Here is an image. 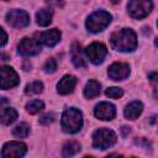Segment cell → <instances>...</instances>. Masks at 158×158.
Instances as JSON below:
<instances>
[{
	"mask_svg": "<svg viewBox=\"0 0 158 158\" xmlns=\"http://www.w3.org/2000/svg\"><path fill=\"white\" fill-rule=\"evenodd\" d=\"M110 44L115 51L132 52L137 47V36L131 28H122L111 35Z\"/></svg>",
	"mask_w": 158,
	"mask_h": 158,
	"instance_id": "cell-1",
	"label": "cell"
},
{
	"mask_svg": "<svg viewBox=\"0 0 158 158\" xmlns=\"http://www.w3.org/2000/svg\"><path fill=\"white\" fill-rule=\"evenodd\" d=\"M60 125L64 132L77 133L83 127V114L75 107H69L63 112Z\"/></svg>",
	"mask_w": 158,
	"mask_h": 158,
	"instance_id": "cell-2",
	"label": "cell"
},
{
	"mask_svg": "<svg viewBox=\"0 0 158 158\" xmlns=\"http://www.w3.org/2000/svg\"><path fill=\"white\" fill-rule=\"evenodd\" d=\"M112 20V16L107 12V11H104V10H99V11H95L93 12L88 20H86V28L90 31V32H100L102 30H105L110 22Z\"/></svg>",
	"mask_w": 158,
	"mask_h": 158,
	"instance_id": "cell-3",
	"label": "cell"
},
{
	"mask_svg": "<svg viewBox=\"0 0 158 158\" xmlns=\"http://www.w3.org/2000/svg\"><path fill=\"white\" fill-rule=\"evenodd\" d=\"M117 137L112 130L99 128L93 133V147L96 149H107L115 144Z\"/></svg>",
	"mask_w": 158,
	"mask_h": 158,
	"instance_id": "cell-4",
	"label": "cell"
},
{
	"mask_svg": "<svg viewBox=\"0 0 158 158\" xmlns=\"http://www.w3.org/2000/svg\"><path fill=\"white\" fill-rule=\"evenodd\" d=\"M153 9L152 0H130L127 4V12L131 17L139 20L146 17Z\"/></svg>",
	"mask_w": 158,
	"mask_h": 158,
	"instance_id": "cell-5",
	"label": "cell"
},
{
	"mask_svg": "<svg viewBox=\"0 0 158 158\" xmlns=\"http://www.w3.org/2000/svg\"><path fill=\"white\" fill-rule=\"evenodd\" d=\"M20 83V78L14 68L9 65L0 67V89L7 90L11 88L17 86Z\"/></svg>",
	"mask_w": 158,
	"mask_h": 158,
	"instance_id": "cell-6",
	"label": "cell"
},
{
	"mask_svg": "<svg viewBox=\"0 0 158 158\" xmlns=\"http://www.w3.org/2000/svg\"><path fill=\"white\" fill-rule=\"evenodd\" d=\"M85 54L93 64H101L107 54V48L100 42H94L85 48Z\"/></svg>",
	"mask_w": 158,
	"mask_h": 158,
	"instance_id": "cell-7",
	"label": "cell"
},
{
	"mask_svg": "<svg viewBox=\"0 0 158 158\" xmlns=\"http://www.w3.org/2000/svg\"><path fill=\"white\" fill-rule=\"evenodd\" d=\"M6 22L12 27L22 28L30 23V16L25 10L14 9L6 14Z\"/></svg>",
	"mask_w": 158,
	"mask_h": 158,
	"instance_id": "cell-8",
	"label": "cell"
},
{
	"mask_svg": "<svg viewBox=\"0 0 158 158\" xmlns=\"http://www.w3.org/2000/svg\"><path fill=\"white\" fill-rule=\"evenodd\" d=\"M26 152H27V146L25 143L11 141V142H6L2 146L1 156L4 158H17V157L25 156Z\"/></svg>",
	"mask_w": 158,
	"mask_h": 158,
	"instance_id": "cell-9",
	"label": "cell"
},
{
	"mask_svg": "<svg viewBox=\"0 0 158 158\" xmlns=\"http://www.w3.org/2000/svg\"><path fill=\"white\" fill-rule=\"evenodd\" d=\"M17 52L23 57H31L36 56L41 52V43L36 38H28L25 37L21 40V42L17 46Z\"/></svg>",
	"mask_w": 158,
	"mask_h": 158,
	"instance_id": "cell-10",
	"label": "cell"
},
{
	"mask_svg": "<svg viewBox=\"0 0 158 158\" xmlns=\"http://www.w3.org/2000/svg\"><path fill=\"white\" fill-rule=\"evenodd\" d=\"M94 115L102 121H111L115 115H116V109L112 104L102 101L100 104H98L94 109Z\"/></svg>",
	"mask_w": 158,
	"mask_h": 158,
	"instance_id": "cell-11",
	"label": "cell"
},
{
	"mask_svg": "<svg viewBox=\"0 0 158 158\" xmlns=\"http://www.w3.org/2000/svg\"><path fill=\"white\" fill-rule=\"evenodd\" d=\"M107 75L112 80H125L130 75V67L126 63H114L107 69Z\"/></svg>",
	"mask_w": 158,
	"mask_h": 158,
	"instance_id": "cell-12",
	"label": "cell"
},
{
	"mask_svg": "<svg viewBox=\"0 0 158 158\" xmlns=\"http://www.w3.org/2000/svg\"><path fill=\"white\" fill-rule=\"evenodd\" d=\"M37 41L47 47H53L60 41V32L57 28H52L48 31H44L38 35Z\"/></svg>",
	"mask_w": 158,
	"mask_h": 158,
	"instance_id": "cell-13",
	"label": "cell"
},
{
	"mask_svg": "<svg viewBox=\"0 0 158 158\" xmlns=\"http://www.w3.org/2000/svg\"><path fill=\"white\" fill-rule=\"evenodd\" d=\"M77 85V78L73 75H64L57 84V91L60 95H67L73 93Z\"/></svg>",
	"mask_w": 158,
	"mask_h": 158,
	"instance_id": "cell-14",
	"label": "cell"
},
{
	"mask_svg": "<svg viewBox=\"0 0 158 158\" xmlns=\"http://www.w3.org/2000/svg\"><path fill=\"white\" fill-rule=\"evenodd\" d=\"M142 110H143V105L141 101H132L130 102L126 107H125V117L128 118V120H136L141 114H142Z\"/></svg>",
	"mask_w": 158,
	"mask_h": 158,
	"instance_id": "cell-15",
	"label": "cell"
},
{
	"mask_svg": "<svg viewBox=\"0 0 158 158\" xmlns=\"http://www.w3.org/2000/svg\"><path fill=\"white\" fill-rule=\"evenodd\" d=\"M72 60L77 68H85L86 67V62L81 54L80 46L78 43H73V46H72Z\"/></svg>",
	"mask_w": 158,
	"mask_h": 158,
	"instance_id": "cell-16",
	"label": "cell"
},
{
	"mask_svg": "<svg viewBox=\"0 0 158 158\" xmlns=\"http://www.w3.org/2000/svg\"><path fill=\"white\" fill-rule=\"evenodd\" d=\"M17 118V111L12 107H4L0 111V122L2 125H11Z\"/></svg>",
	"mask_w": 158,
	"mask_h": 158,
	"instance_id": "cell-17",
	"label": "cell"
},
{
	"mask_svg": "<svg viewBox=\"0 0 158 158\" xmlns=\"http://www.w3.org/2000/svg\"><path fill=\"white\" fill-rule=\"evenodd\" d=\"M52 16H53V11L51 9H41L36 14V21L40 26L46 27L52 22Z\"/></svg>",
	"mask_w": 158,
	"mask_h": 158,
	"instance_id": "cell-18",
	"label": "cell"
},
{
	"mask_svg": "<svg viewBox=\"0 0 158 158\" xmlns=\"http://www.w3.org/2000/svg\"><path fill=\"white\" fill-rule=\"evenodd\" d=\"M101 91V85L96 80H89L84 88V96L86 99H93L98 96Z\"/></svg>",
	"mask_w": 158,
	"mask_h": 158,
	"instance_id": "cell-19",
	"label": "cell"
},
{
	"mask_svg": "<svg viewBox=\"0 0 158 158\" xmlns=\"http://www.w3.org/2000/svg\"><path fill=\"white\" fill-rule=\"evenodd\" d=\"M80 151V143L77 141H68L63 146V156L64 157H72L77 154Z\"/></svg>",
	"mask_w": 158,
	"mask_h": 158,
	"instance_id": "cell-20",
	"label": "cell"
},
{
	"mask_svg": "<svg viewBox=\"0 0 158 158\" xmlns=\"http://www.w3.org/2000/svg\"><path fill=\"white\" fill-rule=\"evenodd\" d=\"M30 125L26 123V122H21L20 125H17L14 131H12V135L17 138H26L28 135H30Z\"/></svg>",
	"mask_w": 158,
	"mask_h": 158,
	"instance_id": "cell-21",
	"label": "cell"
},
{
	"mask_svg": "<svg viewBox=\"0 0 158 158\" xmlns=\"http://www.w3.org/2000/svg\"><path fill=\"white\" fill-rule=\"evenodd\" d=\"M43 109H44V104H43V101H41V100H38V99L31 100L30 102L26 104V110H27V112H28V114H32V115H35V114L42 111Z\"/></svg>",
	"mask_w": 158,
	"mask_h": 158,
	"instance_id": "cell-22",
	"label": "cell"
},
{
	"mask_svg": "<svg viewBox=\"0 0 158 158\" xmlns=\"http://www.w3.org/2000/svg\"><path fill=\"white\" fill-rule=\"evenodd\" d=\"M42 90H43V84L38 80L27 84L25 88L26 94H40V93H42Z\"/></svg>",
	"mask_w": 158,
	"mask_h": 158,
	"instance_id": "cell-23",
	"label": "cell"
},
{
	"mask_svg": "<svg viewBox=\"0 0 158 158\" xmlns=\"http://www.w3.org/2000/svg\"><path fill=\"white\" fill-rule=\"evenodd\" d=\"M105 94H106V96H109L111 99H118L123 95V90L121 88H117V86H111V88L106 89Z\"/></svg>",
	"mask_w": 158,
	"mask_h": 158,
	"instance_id": "cell-24",
	"label": "cell"
},
{
	"mask_svg": "<svg viewBox=\"0 0 158 158\" xmlns=\"http://www.w3.org/2000/svg\"><path fill=\"white\" fill-rule=\"evenodd\" d=\"M43 69L46 73H54L57 69V60L54 58H49L47 59V62L43 65Z\"/></svg>",
	"mask_w": 158,
	"mask_h": 158,
	"instance_id": "cell-25",
	"label": "cell"
},
{
	"mask_svg": "<svg viewBox=\"0 0 158 158\" xmlns=\"http://www.w3.org/2000/svg\"><path fill=\"white\" fill-rule=\"evenodd\" d=\"M54 118H56V115L52 112H48V114H44L40 117V123L41 125H49L54 121Z\"/></svg>",
	"mask_w": 158,
	"mask_h": 158,
	"instance_id": "cell-26",
	"label": "cell"
},
{
	"mask_svg": "<svg viewBox=\"0 0 158 158\" xmlns=\"http://www.w3.org/2000/svg\"><path fill=\"white\" fill-rule=\"evenodd\" d=\"M6 42H7V35H6V32L4 31V28L0 27V47L5 46Z\"/></svg>",
	"mask_w": 158,
	"mask_h": 158,
	"instance_id": "cell-27",
	"label": "cell"
},
{
	"mask_svg": "<svg viewBox=\"0 0 158 158\" xmlns=\"http://www.w3.org/2000/svg\"><path fill=\"white\" fill-rule=\"evenodd\" d=\"M47 2L49 5H54V6H59L63 4V0H47Z\"/></svg>",
	"mask_w": 158,
	"mask_h": 158,
	"instance_id": "cell-28",
	"label": "cell"
},
{
	"mask_svg": "<svg viewBox=\"0 0 158 158\" xmlns=\"http://www.w3.org/2000/svg\"><path fill=\"white\" fill-rule=\"evenodd\" d=\"M121 132H122V136L126 137V136H128V133L131 132V130H130V127H127V126H122Z\"/></svg>",
	"mask_w": 158,
	"mask_h": 158,
	"instance_id": "cell-29",
	"label": "cell"
},
{
	"mask_svg": "<svg viewBox=\"0 0 158 158\" xmlns=\"http://www.w3.org/2000/svg\"><path fill=\"white\" fill-rule=\"evenodd\" d=\"M10 59V57L7 56V54H5V53H1L0 54V62H6V60H9Z\"/></svg>",
	"mask_w": 158,
	"mask_h": 158,
	"instance_id": "cell-30",
	"label": "cell"
},
{
	"mask_svg": "<svg viewBox=\"0 0 158 158\" xmlns=\"http://www.w3.org/2000/svg\"><path fill=\"white\" fill-rule=\"evenodd\" d=\"M111 1H112V2H114V4H117V2H120V1H121V0H111Z\"/></svg>",
	"mask_w": 158,
	"mask_h": 158,
	"instance_id": "cell-31",
	"label": "cell"
}]
</instances>
